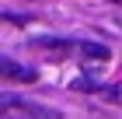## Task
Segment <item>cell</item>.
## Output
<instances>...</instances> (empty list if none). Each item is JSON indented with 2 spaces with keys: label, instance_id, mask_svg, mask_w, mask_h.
I'll return each mask as SVG.
<instances>
[{
  "label": "cell",
  "instance_id": "3",
  "mask_svg": "<svg viewBox=\"0 0 122 119\" xmlns=\"http://www.w3.org/2000/svg\"><path fill=\"white\" fill-rule=\"evenodd\" d=\"M35 46L46 49V53H56V56L70 53V42H66V39H35Z\"/></svg>",
  "mask_w": 122,
  "mask_h": 119
},
{
  "label": "cell",
  "instance_id": "1",
  "mask_svg": "<svg viewBox=\"0 0 122 119\" xmlns=\"http://www.w3.org/2000/svg\"><path fill=\"white\" fill-rule=\"evenodd\" d=\"M0 77H7V81H18V84H31L38 77L31 67H21V63H14L10 56H0Z\"/></svg>",
  "mask_w": 122,
  "mask_h": 119
},
{
  "label": "cell",
  "instance_id": "2",
  "mask_svg": "<svg viewBox=\"0 0 122 119\" xmlns=\"http://www.w3.org/2000/svg\"><path fill=\"white\" fill-rule=\"evenodd\" d=\"M80 56H84V60H98V63H105V60H108V46H98V42H84V46H80Z\"/></svg>",
  "mask_w": 122,
  "mask_h": 119
},
{
  "label": "cell",
  "instance_id": "4",
  "mask_svg": "<svg viewBox=\"0 0 122 119\" xmlns=\"http://www.w3.org/2000/svg\"><path fill=\"white\" fill-rule=\"evenodd\" d=\"M14 105H21V98H14V95H0V112H4V109H14Z\"/></svg>",
  "mask_w": 122,
  "mask_h": 119
},
{
  "label": "cell",
  "instance_id": "5",
  "mask_svg": "<svg viewBox=\"0 0 122 119\" xmlns=\"http://www.w3.org/2000/svg\"><path fill=\"white\" fill-rule=\"evenodd\" d=\"M112 4H119V7H122V0H112Z\"/></svg>",
  "mask_w": 122,
  "mask_h": 119
},
{
  "label": "cell",
  "instance_id": "6",
  "mask_svg": "<svg viewBox=\"0 0 122 119\" xmlns=\"http://www.w3.org/2000/svg\"><path fill=\"white\" fill-rule=\"evenodd\" d=\"M0 119H10V116H0Z\"/></svg>",
  "mask_w": 122,
  "mask_h": 119
}]
</instances>
